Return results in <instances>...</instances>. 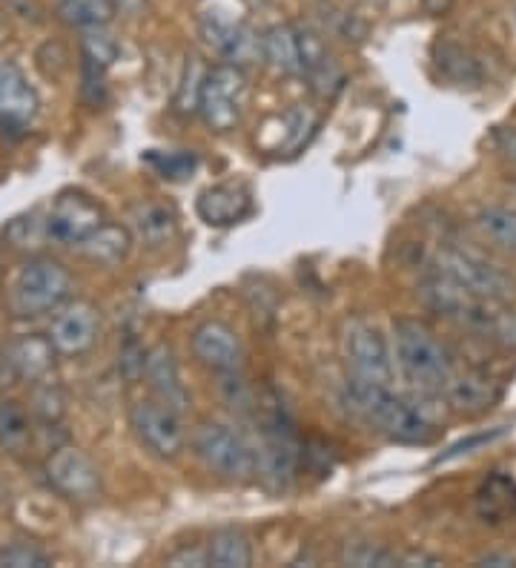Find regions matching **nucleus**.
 I'll list each match as a JSON object with an SVG mask.
<instances>
[{"label":"nucleus","instance_id":"36","mask_svg":"<svg viewBox=\"0 0 516 568\" xmlns=\"http://www.w3.org/2000/svg\"><path fill=\"white\" fill-rule=\"evenodd\" d=\"M103 70H107V67L83 58V98H87L90 104H101L103 101Z\"/></svg>","mask_w":516,"mask_h":568},{"label":"nucleus","instance_id":"43","mask_svg":"<svg viewBox=\"0 0 516 568\" xmlns=\"http://www.w3.org/2000/svg\"><path fill=\"white\" fill-rule=\"evenodd\" d=\"M479 566H496V568H505V566H516V557L508 555H485L479 560Z\"/></svg>","mask_w":516,"mask_h":568},{"label":"nucleus","instance_id":"30","mask_svg":"<svg viewBox=\"0 0 516 568\" xmlns=\"http://www.w3.org/2000/svg\"><path fill=\"white\" fill-rule=\"evenodd\" d=\"M206 70L204 63H201L199 55L186 58V70L184 78H181L179 87V98H175V106L179 112H195L199 110V98H201V87H204Z\"/></svg>","mask_w":516,"mask_h":568},{"label":"nucleus","instance_id":"26","mask_svg":"<svg viewBox=\"0 0 516 568\" xmlns=\"http://www.w3.org/2000/svg\"><path fill=\"white\" fill-rule=\"evenodd\" d=\"M115 14L118 7L112 0H61L58 3V18L78 29L107 27Z\"/></svg>","mask_w":516,"mask_h":568},{"label":"nucleus","instance_id":"22","mask_svg":"<svg viewBox=\"0 0 516 568\" xmlns=\"http://www.w3.org/2000/svg\"><path fill=\"white\" fill-rule=\"evenodd\" d=\"M132 247V233L121 224H101L98 230H92L90 236L81 239L75 244V250L83 258H90L95 264H118L130 256Z\"/></svg>","mask_w":516,"mask_h":568},{"label":"nucleus","instance_id":"7","mask_svg":"<svg viewBox=\"0 0 516 568\" xmlns=\"http://www.w3.org/2000/svg\"><path fill=\"white\" fill-rule=\"evenodd\" d=\"M130 425L138 443L152 450L155 457L172 459L184 448V428L179 423V414L166 405L141 399L130 408Z\"/></svg>","mask_w":516,"mask_h":568},{"label":"nucleus","instance_id":"23","mask_svg":"<svg viewBox=\"0 0 516 568\" xmlns=\"http://www.w3.org/2000/svg\"><path fill=\"white\" fill-rule=\"evenodd\" d=\"M264 61L282 75H302V49H299V29L290 23H275L264 32Z\"/></svg>","mask_w":516,"mask_h":568},{"label":"nucleus","instance_id":"9","mask_svg":"<svg viewBox=\"0 0 516 568\" xmlns=\"http://www.w3.org/2000/svg\"><path fill=\"white\" fill-rule=\"evenodd\" d=\"M344 359L356 379L387 385L393 376L385 336L367 322H353L344 331Z\"/></svg>","mask_w":516,"mask_h":568},{"label":"nucleus","instance_id":"25","mask_svg":"<svg viewBox=\"0 0 516 568\" xmlns=\"http://www.w3.org/2000/svg\"><path fill=\"white\" fill-rule=\"evenodd\" d=\"M206 557L215 568H247L253 562V548L239 528H221L206 546Z\"/></svg>","mask_w":516,"mask_h":568},{"label":"nucleus","instance_id":"28","mask_svg":"<svg viewBox=\"0 0 516 568\" xmlns=\"http://www.w3.org/2000/svg\"><path fill=\"white\" fill-rule=\"evenodd\" d=\"M436 67L442 70V75L456 83H476L482 78L476 58L459 43H439L436 47Z\"/></svg>","mask_w":516,"mask_h":568},{"label":"nucleus","instance_id":"11","mask_svg":"<svg viewBox=\"0 0 516 568\" xmlns=\"http://www.w3.org/2000/svg\"><path fill=\"white\" fill-rule=\"evenodd\" d=\"M201 36L219 55L227 58L235 67H250L264 58V36H259L247 23H235L221 18V14L206 12L201 18Z\"/></svg>","mask_w":516,"mask_h":568},{"label":"nucleus","instance_id":"6","mask_svg":"<svg viewBox=\"0 0 516 568\" xmlns=\"http://www.w3.org/2000/svg\"><path fill=\"white\" fill-rule=\"evenodd\" d=\"M434 273L451 278L459 287L482 298H496V302H510L516 296V282L505 271L482 258L462 253L454 247H442L434 256Z\"/></svg>","mask_w":516,"mask_h":568},{"label":"nucleus","instance_id":"15","mask_svg":"<svg viewBox=\"0 0 516 568\" xmlns=\"http://www.w3.org/2000/svg\"><path fill=\"white\" fill-rule=\"evenodd\" d=\"M38 92L14 61H0V130H27L38 115Z\"/></svg>","mask_w":516,"mask_h":568},{"label":"nucleus","instance_id":"32","mask_svg":"<svg viewBox=\"0 0 516 568\" xmlns=\"http://www.w3.org/2000/svg\"><path fill=\"white\" fill-rule=\"evenodd\" d=\"M81 52L87 61H95V63H101V67H110V63L118 58V43H115V38L103 32V27L83 29Z\"/></svg>","mask_w":516,"mask_h":568},{"label":"nucleus","instance_id":"37","mask_svg":"<svg viewBox=\"0 0 516 568\" xmlns=\"http://www.w3.org/2000/svg\"><path fill=\"white\" fill-rule=\"evenodd\" d=\"M505 437V428H496V430H488V434H476V437H468V439H462V443H456L454 448L447 450V454H439V457L434 459L436 465L439 463H447V459H456L462 457V454H471L474 448H479V445H490L494 439Z\"/></svg>","mask_w":516,"mask_h":568},{"label":"nucleus","instance_id":"31","mask_svg":"<svg viewBox=\"0 0 516 568\" xmlns=\"http://www.w3.org/2000/svg\"><path fill=\"white\" fill-rule=\"evenodd\" d=\"M146 164L155 166V173L164 175V179L170 181H181L186 179V175L193 173L195 166H199V159H195L193 153H146L144 155Z\"/></svg>","mask_w":516,"mask_h":568},{"label":"nucleus","instance_id":"8","mask_svg":"<svg viewBox=\"0 0 516 568\" xmlns=\"http://www.w3.org/2000/svg\"><path fill=\"white\" fill-rule=\"evenodd\" d=\"M47 477L58 494L78 503H90L101 494V471L81 448L61 445L47 459Z\"/></svg>","mask_w":516,"mask_h":568},{"label":"nucleus","instance_id":"4","mask_svg":"<svg viewBox=\"0 0 516 568\" xmlns=\"http://www.w3.org/2000/svg\"><path fill=\"white\" fill-rule=\"evenodd\" d=\"M247 101V78L235 63H219L206 70L204 87H201L199 112L204 124L215 132H230L241 121Z\"/></svg>","mask_w":516,"mask_h":568},{"label":"nucleus","instance_id":"1","mask_svg":"<svg viewBox=\"0 0 516 568\" xmlns=\"http://www.w3.org/2000/svg\"><path fill=\"white\" fill-rule=\"evenodd\" d=\"M347 403L356 414H362L371 425H376L387 439L405 445L434 443L439 430L434 423H427L419 410L407 405L399 396L387 394V385L365 382L351 376L347 382Z\"/></svg>","mask_w":516,"mask_h":568},{"label":"nucleus","instance_id":"16","mask_svg":"<svg viewBox=\"0 0 516 568\" xmlns=\"http://www.w3.org/2000/svg\"><path fill=\"white\" fill-rule=\"evenodd\" d=\"M454 322L482 336V339L496 342L503 347H516V313L508 311L505 302L474 296L456 313Z\"/></svg>","mask_w":516,"mask_h":568},{"label":"nucleus","instance_id":"29","mask_svg":"<svg viewBox=\"0 0 516 568\" xmlns=\"http://www.w3.org/2000/svg\"><path fill=\"white\" fill-rule=\"evenodd\" d=\"M476 227H479L496 247L516 253V210L485 207L476 215Z\"/></svg>","mask_w":516,"mask_h":568},{"label":"nucleus","instance_id":"18","mask_svg":"<svg viewBox=\"0 0 516 568\" xmlns=\"http://www.w3.org/2000/svg\"><path fill=\"white\" fill-rule=\"evenodd\" d=\"M144 376L161 405L172 408L175 414H184L186 405H190V394H186L184 382H181L179 362H175L170 345H155L146 351Z\"/></svg>","mask_w":516,"mask_h":568},{"label":"nucleus","instance_id":"19","mask_svg":"<svg viewBox=\"0 0 516 568\" xmlns=\"http://www.w3.org/2000/svg\"><path fill=\"white\" fill-rule=\"evenodd\" d=\"M199 219L210 227H230V224H239L241 219H247L250 210H253V195L244 184H215V187L204 190L199 195Z\"/></svg>","mask_w":516,"mask_h":568},{"label":"nucleus","instance_id":"2","mask_svg":"<svg viewBox=\"0 0 516 568\" xmlns=\"http://www.w3.org/2000/svg\"><path fill=\"white\" fill-rule=\"evenodd\" d=\"M393 336H396V356L407 379L425 390H445L454 371H451V356L436 342L434 333L416 320H399L393 322Z\"/></svg>","mask_w":516,"mask_h":568},{"label":"nucleus","instance_id":"12","mask_svg":"<svg viewBox=\"0 0 516 568\" xmlns=\"http://www.w3.org/2000/svg\"><path fill=\"white\" fill-rule=\"evenodd\" d=\"M98 333H101V311L87 298L69 302L49 325V339L63 356L87 354L95 345Z\"/></svg>","mask_w":516,"mask_h":568},{"label":"nucleus","instance_id":"46","mask_svg":"<svg viewBox=\"0 0 516 568\" xmlns=\"http://www.w3.org/2000/svg\"><path fill=\"white\" fill-rule=\"evenodd\" d=\"M0 38H3V27H0Z\"/></svg>","mask_w":516,"mask_h":568},{"label":"nucleus","instance_id":"3","mask_svg":"<svg viewBox=\"0 0 516 568\" xmlns=\"http://www.w3.org/2000/svg\"><path fill=\"white\" fill-rule=\"evenodd\" d=\"M72 293V276L55 258H32L21 267L12 287L14 316H41V313L58 311Z\"/></svg>","mask_w":516,"mask_h":568},{"label":"nucleus","instance_id":"5","mask_svg":"<svg viewBox=\"0 0 516 568\" xmlns=\"http://www.w3.org/2000/svg\"><path fill=\"white\" fill-rule=\"evenodd\" d=\"M193 448L201 463L219 477L244 483L255 474V450L235 430L219 423H201L193 430Z\"/></svg>","mask_w":516,"mask_h":568},{"label":"nucleus","instance_id":"34","mask_svg":"<svg viewBox=\"0 0 516 568\" xmlns=\"http://www.w3.org/2000/svg\"><path fill=\"white\" fill-rule=\"evenodd\" d=\"M0 566L9 568H49L52 560L43 555L41 548L29 546V542H12L0 551Z\"/></svg>","mask_w":516,"mask_h":568},{"label":"nucleus","instance_id":"33","mask_svg":"<svg viewBox=\"0 0 516 568\" xmlns=\"http://www.w3.org/2000/svg\"><path fill=\"white\" fill-rule=\"evenodd\" d=\"M342 560L347 566H399V555H393L387 548L371 546V542H351V546L342 551Z\"/></svg>","mask_w":516,"mask_h":568},{"label":"nucleus","instance_id":"14","mask_svg":"<svg viewBox=\"0 0 516 568\" xmlns=\"http://www.w3.org/2000/svg\"><path fill=\"white\" fill-rule=\"evenodd\" d=\"M299 468V443L293 437V430L282 423H273L264 428L262 448L255 450V471L262 474L273 488H284L293 483Z\"/></svg>","mask_w":516,"mask_h":568},{"label":"nucleus","instance_id":"24","mask_svg":"<svg viewBox=\"0 0 516 568\" xmlns=\"http://www.w3.org/2000/svg\"><path fill=\"white\" fill-rule=\"evenodd\" d=\"M476 514L485 523H505L516 517V483L505 474H490L476 491Z\"/></svg>","mask_w":516,"mask_h":568},{"label":"nucleus","instance_id":"41","mask_svg":"<svg viewBox=\"0 0 516 568\" xmlns=\"http://www.w3.org/2000/svg\"><path fill=\"white\" fill-rule=\"evenodd\" d=\"M496 144L516 164V126H505V130L496 132Z\"/></svg>","mask_w":516,"mask_h":568},{"label":"nucleus","instance_id":"20","mask_svg":"<svg viewBox=\"0 0 516 568\" xmlns=\"http://www.w3.org/2000/svg\"><path fill=\"white\" fill-rule=\"evenodd\" d=\"M447 403L454 405L459 414H485L494 408L503 396V385L485 374H465L451 376L445 385Z\"/></svg>","mask_w":516,"mask_h":568},{"label":"nucleus","instance_id":"40","mask_svg":"<svg viewBox=\"0 0 516 568\" xmlns=\"http://www.w3.org/2000/svg\"><path fill=\"white\" fill-rule=\"evenodd\" d=\"M166 562L170 566H210V557H206V551H199V548H181Z\"/></svg>","mask_w":516,"mask_h":568},{"label":"nucleus","instance_id":"42","mask_svg":"<svg viewBox=\"0 0 516 568\" xmlns=\"http://www.w3.org/2000/svg\"><path fill=\"white\" fill-rule=\"evenodd\" d=\"M399 566H442V562L425 551H411V555L399 557Z\"/></svg>","mask_w":516,"mask_h":568},{"label":"nucleus","instance_id":"10","mask_svg":"<svg viewBox=\"0 0 516 568\" xmlns=\"http://www.w3.org/2000/svg\"><path fill=\"white\" fill-rule=\"evenodd\" d=\"M55 354L58 351L52 339L41 336V333H27V336L7 342L3 354H0V367H3L0 385L41 382L52 371V365H55Z\"/></svg>","mask_w":516,"mask_h":568},{"label":"nucleus","instance_id":"13","mask_svg":"<svg viewBox=\"0 0 516 568\" xmlns=\"http://www.w3.org/2000/svg\"><path fill=\"white\" fill-rule=\"evenodd\" d=\"M103 224V213L95 202H92L90 195L75 193V190H69V193H61L52 204L47 215V233L52 242L61 244H72L75 247L81 239H87L92 230H98Z\"/></svg>","mask_w":516,"mask_h":568},{"label":"nucleus","instance_id":"44","mask_svg":"<svg viewBox=\"0 0 516 568\" xmlns=\"http://www.w3.org/2000/svg\"><path fill=\"white\" fill-rule=\"evenodd\" d=\"M118 7V12H127V14H138L144 9V0H112Z\"/></svg>","mask_w":516,"mask_h":568},{"label":"nucleus","instance_id":"17","mask_svg":"<svg viewBox=\"0 0 516 568\" xmlns=\"http://www.w3.org/2000/svg\"><path fill=\"white\" fill-rule=\"evenodd\" d=\"M193 354L213 367L219 374H239L244 362V347H241L239 333L219 320L201 322L193 331Z\"/></svg>","mask_w":516,"mask_h":568},{"label":"nucleus","instance_id":"35","mask_svg":"<svg viewBox=\"0 0 516 568\" xmlns=\"http://www.w3.org/2000/svg\"><path fill=\"white\" fill-rule=\"evenodd\" d=\"M32 408L34 414L41 416L43 423H58L67 410V399H63L61 388L58 385H41V388L34 390V399H32Z\"/></svg>","mask_w":516,"mask_h":568},{"label":"nucleus","instance_id":"45","mask_svg":"<svg viewBox=\"0 0 516 568\" xmlns=\"http://www.w3.org/2000/svg\"><path fill=\"white\" fill-rule=\"evenodd\" d=\"M367 3H371V7H385L387 0H367Z\"/></svg>","mask_w":516,"mask_h":568},{"label":"nucleus","instance_id":"21","mask_svg":"<svg viewBox=\"0 0 516 568\" xmlns=\"http://www.w3.org/2000/svg\"><path fill=\"white\" fill-rule=\"evenodd\" d=\"M127 222H130V230L135 233L138 242H144L146 247H164L179 233V219L161 202L132 204Z\"/></svg>","mask_w":516,"mask_h":568},{"label":"nucleus","instance_id":"27","mask_svg":"<svg viewBox=\"0 0 516 568\" xmlns=\"http://www.w3.org/2000/svg\"><path fill=\"white\" fill-rule=\"evenodd\" d=\"M32 445V423L29 414L14 403H0V448L21 457Z\"/></svg>","mask_w":516,"mask_h":568},{"label":"nucleus","instance_id":"38","mask_svg":"<svg viewBox=\"0 0 516 568\" xmlns=\"http://www.w3.org/2000/svg\"><path fill=\"white\" fill-rule=\"evenodd\" d=\"M144 359L146 354L141 351V347L135 345V342H130L127 347H121V356H118V367H121V374L127 376V379H138V376H144Z\"/></svg>","mask_w":516,"mask_h":568},{"label":"nucleus","instance_id":"39","mask_svg":"<svg viewBox=\"0 0 516 568\" xmlns=\"http://www.w3.org/2000/svg\"><path fill=\"white\" fill-rule=\"evenodd\" d=\"M0 7L7 9V14L21 18V21L38 23L43 18V9L38 0H0Z\"/></svg>","mask_w":516,"mask_h":568}]
</instances>
